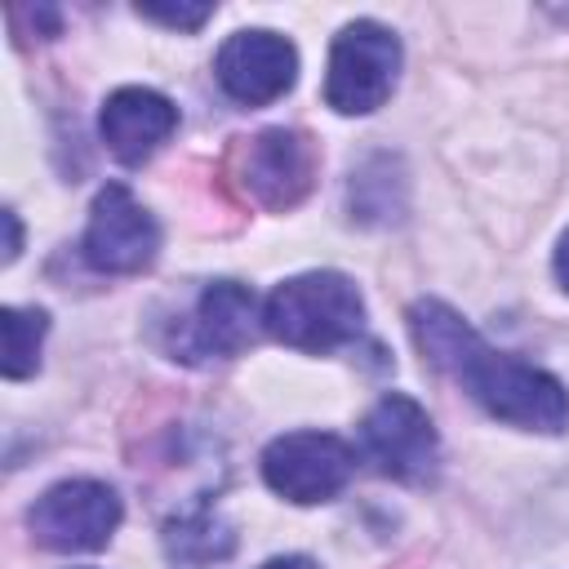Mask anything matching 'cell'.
<instances>
[{
    "label": "cell",
    "instance_id": "6da1fadb",
    "mask_svg": "<svg viewBox=\"0 0 569 569\" xmlns=\"http://www.w3.org/2000/svg\"><path fill=\"white\" fill-rule=\"evenodd\" d=\"M413 342L427 365L458 378L476 405H485L493 418L525 427V431H565L569 427V391L560 378H551L538 365H525L507 351H493L453 307L445 302H418L409 311Z\"/></svg>",
    "mask_w": 569,
    "mask_h": 569
},
{
    "label": "cell",
    "instance_id": "7a4b0ae2",
    "mask_svg": "<svg viewBox=\"0 0 569 569\" xmlns=\"http://www.w3.org/2000/svg\"><path fill=\"white\" fill-rule=\"evenodd\" d=\"M262 329L293 351H333L365 329V298L342 271H302L271 289Z\"/></svg>",
    "mask_w": 569,
    "mask_h": 569
},
{
    "label": "cell",
    "instance_id": "3957f363",
    "mask_svg": "<svg viewBox=\"0 0 569 569\" xmlns=\"http://www.w3.org/2000/svg\"><path fill=\"white\" fill-rule=\"evenodd\" d=\"M400 76V40L382 22H347L329 49L325 102L338 116H369L378 111Z\"/></svg>",
    "mask_w": 569,
    "mask_h": 569
},
{
    "label": "cell",
    "instance_id": "277c9868",
    "mask_svg": "<svg viewBox=\"0 0 569 569\" xmlns=\"http://www.w3.org/2000/svg\"><path fill=\"white\" fill-rule=\"evenodd\" d=\"M351 471H356L351 445L329 431H289L262 449V480L298 507L329 502L333 493L347 489Z\"/></svg>",
    "mask_w": 569,
    "mask_h": 569
},
{
    "label": "cell",
    "instance_id": "5b68a950",
    "mask_svg": "<svg viewBox=\"0 0 569 569\" xmlns=\"http://www.w3.org/2000/svg\"><path fill=\"white\" fill-rule=\"evenodd\" d=\"M360 453L373 462V471L400 480V485H422L436 471L440 440L427 418V409L413 396H382L365 422H360Z\"/></svg>",
    "mask_w": 569,
    "mask_h": 569
},
{
    "label": "cell",
    "instance_id": "8992f818",
    "mask_svg": "<svg viewBox=\"0 0 569 569\" xmlns=\"http://www.w3.org/2000/svg\"><path fill=\"white\" fill-rule=\"evenodd\" d=\"M27 525L49 551H98L120 525V498L102 480H62L31 502Z\"/></svg>",
    "mask_w": 569,
    "mask_h": 569
},
{
    "label": "cell",
    "instance_id": "52a82bcc",
    "mask_svg": "<svg viewBox=\"0 0 569 569\" xmlns=\"http://www.w3.org/2000/svg\"><path fill=\"white\" fill-rule=\"evenodd\" d=\"M89 267L111 271V276H138L156 262L160 249V227L156 218L133 200V191L124 182H107L93 196L89 209V227L80 240Z\"/></svg>",
    "mask_w": 569,
    "mask_h": 569
},
{
    "label": "cell",
    "instance_id": "ba28073f",
    "mask_svg": "<svg viewBox=\"0 0 569 569\" xmlns=\"http://www.w3.org/2000/svg\"><path fill=\"white\" fill-rule=\"evenodd\" d=\"M213 76H218L222 93L236 98L240 107H267L293 89L298 49L276 31H236L218 49Z\"/></svg>",
    "mask_w": 569,
    "mask_h": 569
},
{
    "label": "cell",
    "instance_id": "9c48e42d",
    "mask_svg": "<svg viewBox=\"0 0 569 569\" xmlns=\"http://www.w3.org/2000/svg\"><path fill=\"white\" fill-rule=\"evenodd\" d=\"M244 191L267 209H289L311 191L316 151L298 129H262L240 147Z\"/></svg>",
    "mask_w": 569,
    "mask_h": 569
},
{
    "label": "cell",
    "instance_id": "30bf717a",
    "mask_svg": "<svg viewBox=\"0 0 569 569\" xmlns=\"http://www.w3.org/2000/svg\"><path fill=\"white\" fill-rule=\"evenodd\" d=\"M258 302L244 284L236 280H213L196 298V311L187 316L178 333V356L182 360H204V356H236L253 342L258 333Z\"/></svg>",
    "mask_w": 569,
    "mask_h": 569
},
{
    "label": "cell",
    "instance_id": "8fae6325",
    "mask_svg": "<svg viewBox=\"0 0 569 569\" xmlns=\"http://www.w3.org/2000/svg\"><path fill=\"white\" fill-rule=\"evenodd\" d=\"M98 129H102L107 151H111L120 164H142V160H147L160 142H169V133L178 129V107H173L164 93H156V89L129 84V89H116V93L102 102Z\"/></svg>",
    "mask_w": 569,
    "mask_h": 569
},
{
    "label": "cell",
    "instance_id": "7c38bea8",
    "mask_svg": "<svg viewBox=\"0 0 569 569\" xmlns=\"http://www.w3.org/2000/svg\"><path fill=\"white\" fill-rule=\"evenodd\" d=\"M164 542H169V556L173 560H182V565H209V560H222L231 551V529L209 507H196V511L169 520Z\"/></svg>",
    "mask_w": 569,
    "mask_h": 569
},
{
    "label": "cell",
    "instance_id": "4fadbf2b",
    "mask_svg": "<svg viewBox=\"0 0 569 569\" xmlns=\"http://www.w3.org/2000/svg\"><path fill=\"white\" fill-rule=\"evenodd\" d=\"M49 329V316L36 307H4L0 311V333H4V378H27L40 365V338Z\"/></svg>",
    "mask_w": 569,
    "mask_h": 569
},
{
    "label": "cell",
    "instance_id": "5bb4252c",
    "mask_svg": "<svg viewBox=\"0 0 569 569\" xmlns=\"http://www.w3.org/2000/svg\"><path fill=\"white\" fill-rule=\"evenodd\" d=\"M138 13L151 18V22L178 27V31H196V27H204V18L213 13V4H138Z\"/></svg>",
    "mask_w": 569,
    "mask_h": 569
},
{
    "label": "cell",
    "instance_id": "9a60e30c",
    "mask_svg": "<svg viewBox=\"0 0 569 569\" xmlns=\"http://www.w3.org/2000/svg\"><path fill=\"white\" fill-rule=\"evenodd\" d=\"M0 218H4V231H9V240H4V262H13L18 249H22V227H18V213H13V209H4Z\"/></svg>",
    "mask_w": 569,
    "mask_h": 569
},
{
    "label": "cell",
    "instance_id": "2e32d148",
    "mask_svg": "<svg viewBox=\"0 0 569 569\" xmlns=\"http://www.w3.org/2000/svg\"><path fill=\"white\" fill-rule=\"evenodd\" d=\"M262 569H316V560H307V556H276Z\"/></svg>",
    "mask_w": 569,
    "mask_h": 569
},
{
    "label": "cell",
    "instance_id": "e0dca14e",
    "mask_svg": "<svg viewBox=\"0 0 569 569\" xmlns=\"http://www.w3.org/2000/svg\"><path fill=\"white\" fill-rule=\"evenodd\" d=\"M556 276H560V284L569 289V231L560 236V249H556Z\"/></svg>",
    "mask_w": 569,
    "mask_h": 569
}]
</instances>
